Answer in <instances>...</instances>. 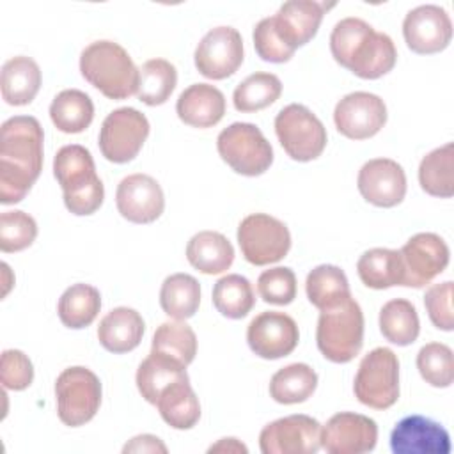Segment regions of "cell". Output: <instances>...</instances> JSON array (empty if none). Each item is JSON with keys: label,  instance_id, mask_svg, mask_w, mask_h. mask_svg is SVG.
Segmentation results:
<instances>
[{"label": "cell", "instance_id": "obj_1", "mask_svg": "<svg viewBox=\"0 0 454 454\" xmlns=\"http://www.w3.org/2000/svg\"><path fill=\"white\" fill-rule=\"evenodd\" d=\"M44 133L32 115H14L0 129V202L25 199L43 170Z\"/></svg>", "mask_w": 454, "mask_h": 454}, {"label": "cell", "instance_id": "obj_2", "mask_svg": "<svg viewBox=\"0 0 454 454\" xmlns=\"http://www.w3.org/2000/svg\"><path fill=\"white\" fill-rule=\"evenodd\" d=\"M330 51L337 64L364 80H376L390 73L397 50L390 35L376 32L360 18H344L330 34Z\"/></svg>", "mask_w": 454, "mask_h": 454}, {"label": "cell", "instance_id": "obj_3", "mask_svg": "<svg viewBox=\"0 0 454 454\" xmlns=\"http://www.w3.org/2000/svg\"><path fill=\"white\" fill-rule=\"evenodd\" d=\"M53 174L64 192V204L73 215L85 216L101 207L105 186L89 149L80 144L60 147L53 158Z\"/></svg>", "mask_w": 454, "mask_h": 454}, {"label": "cell", "instance_id": "obj_4", "mask_svg": "<svg viewBox=\"0 0 454 454\" xmlns=\"http://www.w3.org/2000/svg\"><path fill=\"white\" fill-rule=\"evenodd\" d=\"M80 73L108 99H126L138 89V67L114 41L90 43L80 55Z\"/></svg>", "mask_w": 454, "mask_h": 454}, {"label": "cell", "instance_id": "obj_5", "mask_svg": "<svg viewBox=\"0 0 454 454\" xmlns=\"http://www.w3.org/2000/svg\"><path fill=\"white\" fill-rule=\"evenodd\" d=\"M316 342L321 355L333 364L351 362L364 344V312L356 300L321 310L316 328Z\"/></svg>", "mask_w": 454, "mask_h": 454}, {"label": "cell", "instance_id": "obj_6", "mask_svg": "<svg viewBox=\"0 0 454 454\" xmlns=\"http://www.w3.org/2000/svg\"><path fill=\"white\" fill-rule=\"evenodd\" d=\"M220 158L238 174L255 177L273 163V147L252 122H232L216 138Z\"/></svg>", "mask_w": 454, "mask_h": 454}, {"label": "cell", "instance_id": "obj_7", "mask_svg": "<svg viewBox=\"0 0 454 454\" xmlns=\"http://www.w3.org/2000/svg\"><path fill=\"white\" fill-rule=\"evenodd\" d=\"M355 397L374 410H387L399 399V360L388 348L369 351L356 371Z\"/></svg>", "mask_w": 454, "mask_h": 454}, {"label": "cell", "instance_id": "obj_8", "mask_svg": "<svg viewBox=\"0 0 454 454\" xmlns=\"http://www.w3.org/2000/svg\"><path fill=\"white\" fill-rule=\"evenodd\" d=\"M57 415L62 424L78 427L94 419L101 404V381L87 367L64 369L55 381Z\"/></svg>", "mask_w": 454, "mask_h": 454}, {"label": "cell", "instance_id": "obj_9", "mask_svg": "<svg viewBox=\"0 0 454 454\" xmlns=\"http://www.w3.org/2000/svg\"><path fill=\"white\" fill-rule=\"evenodd\" d=\"M275 133L294 161H312L326 147V128L303 105L291 103L284 106L275 117Z\"/></svg>", "mask_w": 454, "mask_h": 454}, {"label": "cell", "instance_id": "obj_10", "mask_svg": "<svg viewBox=\"0 0 454 454\" xmlns=\"http://www.w3.org/2000/svg\"><path fill=\"white\" fill-rule=\"evenodd\" d=\"M238 245L254 266H266L284 259L291 248V234L284 222L266 213L245 216L238 227Z\"/></svg>", "mask_w": 454, "mask_h": 454}, {"label": "cell", "instance_id": "obj_11", "mask_svg": "<svg viewBox=\"0 0 454 454\" xmlns=\"http://www.w3.org/2000/svg\"><path fill=\"white\" fill-rule=\"evenodd\" d=\"M149 137L147 117L131 106L110 112L99 129L101 154L112 163H128L137 158Z\"/></svg>", "mask_w": 454, "mask_h": 454}, {"label": "cell", "instance_id": "obj_12", "mask_svg": "<svg viewBox=\"0 0 454 454\" xmlns=\"http://www.w3.org/2000/svg\"><path fill=\"white\" fill-rule=\"evenodd\" d=\"M262 454H316L321 447V424L303 413L266 424L259 434Z\"/></svg>", "mask_w": 454, "mask_h": 454}, {"label": "cell", "instance_id": "obj_13", "mask_svg": "<svg viewBox=\"0 0 454 454\" xmlns=\"http://www.w3.org/2000/svg\"><path fill=\"white\" fill-rule=\"evenodd\" d=\"M403 262V286L420 289L438 277L449 264V247L434 232L411 236L399 250Z\"/></svg>", "mask_w": 454, "mask_h": 454}, {"label": "cell", "instance_id": "obj_14", "mask_svg": "<svg viewBox=\"0 0 454 454\" xmlns=\"http://www.w3.org/2000/svg\"><path fill=\"white\" fill-rule=\"evenodd\" d=\"M195 67L209 80L232 76L243 62V39L232 27L211 28L195 48Z\"/></svg>", "mask_w": 454, "mask_h": 454}, {"label": "cell", "instance_id": "obj_15", "mask_svg": "<svg viewBox=\"0 0 454 454\" xmlns=\"http://www.w3.org/2000/svg\"><path fill=\"white\" fill-rule=\"evenodd\" d=\"M333 122L337 131L351 140L371 138L387 122L385 101L372 92H349L335 105Z\"/></svg>", "mask_w": 454, "mask_h": 454}, {"label": "cell", "instance_id": "obj_16", "mask_svg": "<svg viewBox=\"0 0 454 454\" xmlns=\"http://www.w3.org/2000/svg\"><path fill=\"white\" fill-rule=\"evenodd\" d=\"M300 340L296 321L278 310H266L255 316L247 328V342L250 349L264 358L277 360L294 351Z\"/></svg>", "mask_w": 454, "mask_h": 454}, {"label": "cell", "instance_id": "obj_17", "mask_svg": "<svg viewBox=\"0 0 454 454\" xmlns=\"http://www.w3.org/2000/svg\"><path fill=\"white\" fill-rule=\"evenodd\" d=\"M378 442V426L362 413L340 411L321 426V447L328 454L371 452Z\"/></svg>", "mask_w": 454, "mask_h": 454}, {"label": "cell", "instance_id": "obj_18", "mask_svg": "<svg viewBox=\"0 0 454 454\" xmlns=\"http://www.w3.org/2000/svg\"><path fill=\"white\" fill-rule=\"evenodd\" d=\"M403 35L411 51L420 55L438 53L452 39V21L440 5H419L404 16Z\"/></svg>", "mask_w": 454, "mask_h": 454}, {"label": "cell", "instance_id": "obj_19", "mask_svg": "<svg viewBox=\"0 0 454 454\" xmlns=\"http://www.w3.org/2000/svg\"><path fill=\"white\" fill-rule=\"evenodd\" d=\"M360 195L378 207H394L406 195V174L390 158H374L362 165L356 177Z\"/></svg>", "mask_w": 454, "mask_h": 454}, {"label": "cell", "instance_id": "obj_20", "mask_svg": "<svg viewBox=\"0 0 454 454\" xmlns=\"http://www.w3.org/2000/svg\"><path fill=\"white\" fill-rule=\"evenodd\" d=\"M115 204L122 218L133 223H151L165 209V197L160 183L147 174L124 177L115 193Z\"/></svg>", "mask_w": 454, "mask_h": 454}, {"label": "cell", "instance_id": "obj_21", "mask_svg": "<svg viewBox=\"0 0 454 454\" xmlns=\"http://www.w3.org/2000/svg\"><path fill=\"white\" fill-rule=\"evenodd\" d=\"M390 449L394 454H449L450 436L433 419L408 415L392 429Z\"/></svg>", "mask_w": 454, "mask_h": 454}, {"label": "cell", "instance_id": "obj_22", "mask_svg": "<svg viewBox=\"0 0 454 454\" xmlns=\"http://www.w3.org/2000/svg\"><path fill=\"white\" fill-rule=\"evenodd\" d=\"M333 7V4L312 2V0H291L280 5L275 16H271L273 28L280 41L296 51L300 46L307 44L316 34L323 21L325 11Z\"/></svg>", "mask_w": 454, "mask_h": 454}, {"label": "cell", "instance_id": "obj_23", "mask_svg": "<svg viewBox=\"0 0 454 454\" xmlns=\"http://www.w3.org/2000/svg\"><path fill=\"white\" fill-rule=\"evenodd\" d=\"M176 112L188 126L211 128L218 124L225 114V98L215 85L193 83L179 94Z\"/></svg>", "mask_w": 454, "mask_h": 454}, {"label": "cell", "instance_id": "obj_24", "mask_svg": "<svg viewBox=\"0 0 454 454\" xmlns=\"http://www.w3.org/2000/svg\"><path fill=\"white\" fill-rule=\"evenodd\" d=\"M144 330V319L135 309L115 307L99 321L98 340L106 351L121 355L140 344Z\"/></svg>", "mask_w": 454, "mask_h": 454}, {"label": "cell", "instance_id": "obj_25", "mask_svg": "<svg viewBox=\"0 0 454 454\" xmlns=\"http://www.w3.org/2000/svg\"><path fill=\"white\" fill-rule=\"evenodd\" d=\"M2 98L7 105L23 106L32 103L41 89V69L30 57L18 55L2 66Z\"/></svg>", "mask_w": 454, "mask_h": 454}, {"label": "cell", "instance_id": "obj_26", "mask_svg": "<svg viewBox=\"0 0 454 454\" xmlns=\"http://www.w3.org/2000/svg\"><path fill=\"white\" fill-rule=\"evenodd\" d=\"M186 259L195 270L206 275H216L231 268L234 248L223 234L216 231H200L190 238L186 245Z\"/></svg>", "mask_w": 454, "mask_h": 454}, {"label": "cell", "instance_id": "obj_27", "mask_svg": "<svg viewBox=\"0 0 454 454\" xmlns=\"http://www.w3.org/2000/svg\"><path fill=\"white\" fill-rule=\"evenodd\" d=\"M154 406H158L161 419L174 429H192L200 419V404L188 376L167 387Z\"/></svg>", "mask_w": 454, "mask_h": 454}, {"label": "cell", "instance_id": "obj_28", "mask_svg": "<svg viewBox=\"0 0 454 454\" xmlns=\"http://www.w3.org/2000/svg\"><path fill=\"white\" fill-rule=\"evenodd\" d=\"M305 291L309 301L319 310L333 309L351 298L348 277L335 264H319L310 270L305 280Z\"/></svg>", "mask_w": 454, "mask_h": 454}, {"label": "cell", "instance_id": "obj_29", "mask_svg": "<svg viewBox=\"0 0 454 454\" xmlns=\"http://www.w3.org/2000/svg\"><path fill=\"white\" fill-rule=\"evenodd\" d=\"M360 280L371 289H388L403 286V262L399 250L371 248L356 262Z\"/></svg>", "mask_w": 454, "mask_h": 454}, {"label": "cell", "instance_id": "obj_30", "mask_svg": "<svg viewBox=\"0 0 454 454\" xmlns=\"http://www.w3.org/2000/svg\"><path fill=\"white\" fill-rule=\"evenodd\" d=\"M50 119L62 133H82L94 119V103L83 90L66 89L53 98Z\"/></svg>", "mask_w": 454, "mask_h": 454}, {"label": "cell", "instance_id": "obj_31", "mask_svg": "<svg viewBox=\"0 0 454 454\" xmlns=\"http://www.w3.org/2000/svg\"><path fill=\"white\" fill-rule=\"evenodd\" d=\"M454 144L447 142L442 147L427 153L419 165L420 188L440 199L454 195Z\"/></svg>", "mask_w": 454, "mask_h": 454}, {"label": "cell", "instance_id": "obj_32", "mask_svg": "<svg viewBox=\"0 0 454 454\" xmlns=\"http://www.w3.org/2000/svg\"><path fill=\"white\" fill-rule=\"evenodd\" d=\"M317 387L316 371L301 362L278 369L270 380V395L280 404H298L307 401Z\"/></svg>", "mask_w": 454, "mask_h": 454}, {"label": "cell", "instance_id": "obj_33", "mask_svg": "<svg viewBox=\"0 0 454 454\" xmlns=\"http://www.w3.org/2000/svg\"><path fill=\"white\" fill-rule=\"evenodd\" d=\"M200 303V284L188 273L167 277L160 289V305L168 317L186 321L195 316Z\"/></svg>", "mask_w": 454, "mask_h": 454}, {"label": "cell", "instance_id": "obj_34", "mask_svg": "<svg viewBox=\"0 0 454 454\" xmlns=\"http://www.w3.org/2000/svg\"><path fill=\"white\" fill-rule=\"evenodd\" d=\"M186 367L181 364L160 355V353H149V356L138 365L137 369V388L142 394V397L156 404L161 392L176 383L181 378H186Z\"/></svg>", "mask_w": 454, "mask_h": 454}, {"label": "cell", "instance_id": "obj_35", "mask_svg": "<svg viewBox=\"0 0 454 454\" xmlns=\"http://www.w3.org/2000/svg\"><path fill=\"white\" fill-rule=\"evenodd\" d=\"M101 294L90 284H73L59 298L57 312L64 326L80 330L89 326L99 314Z\"/></svg>", "mask_w": 454, "mask_h": 454}, {"label": "cell", "instance_id": "obj_36", "mask_svg": "<svg viewBox=\"0 0 454 454\" xmlns=\"http://www.w3.org/2000/svg\"><path fill=\"white\" fill-rule=\"evenodd\" d=\"M381 335L397 346H410L417 340L420 321L415 305L404 298L387 301L380 310Z\"/></svg>", "mask_w": 454, "mask_h": 454}, {"label": "cell", "instance_id": "obj_37", "mask_svg": "<svg viewBox=\"0 0 454 454\" xmlns=\"http://www.w3.org/2000/svg\"><path fill=\"white\" fill-rule=\"evenodd\" d=\"M151 351L188 367L197 355V335L184 321L161 323L153 335Z\"/></svg>", "mask_w": 454, "mask_h": 454}, {"label": "cell", "instance_id": "obj_38", "mask_svg": "<svg viewBox=\"0 0 454 454\" xmlns=\"http://www.w3.org/2000/svg\"><path fill=\"white\" fill-rule=\"evenodd\" d=\"M177 83V71L174 64L165 59H151L138 69V89L137 98L149 105H163L174 92Z\"/></svg>", "mask_w": 454, "mask_h": 454}, {"label": "cell", "instance_id": "obj_39", "mask_svg": "<svg viewBox=\"0 0 454 454\" xmlns=\"http://www.w3.org/2000/svg\"><path fill=\"white\" fill-rule=\"evenodd\" d=\"M213 305L229 319L245 317L255 305V294L250 280L238 273L222 277L213 287Z\"/></svg>", "mask_w": 454, "mask_h": 454}, {"label": "cell", "instance_id": "obj_40", "mask_svg": "<svg viewBox=\"0 0 454 454\" xmlns=\"http://www.w3.org/2000/svg\"><path fill=\"white\" fill-rule=\"evenodd\" d=\"M282 94V82L273 73H254L247 76L232 94L238 112H257L273 105Z\"/></svg>", "mask_w": 454, "mask_h": 454}, {"label": "cell", "instance_id": "obj_41", "mask_svg": "<svg viewBox=\"0 0 454 454\" xmlns=\"http://www.w3.org/2000/svg\"><path fill=\"white\" fill-rule=\"evenodd\" d=\"M417 369L426 383L447 388L454 381L452 349L442 342H429L417 353Z\"/></svg>", "mask_w": 454, "mask_h": 454}, {"label": "cell", "instance_id": "obj_42", "mask_svg": "<svg viewBox=\"0 0 454 454\" xmlns=\"http://www.w3.org/2000/svg\"><path fill=\"white\" fill-rule=\"evenodd\" d=\"M37 236L35 220L20 209L4 211L0 216V250L21 252L28 248Z\"/></svg>", "mask_w": 454, "mask_h": 454}, {"label": "cell", "instance_id": "obj_43", "mask_svg": "<svg viewBox=\"0 0 454 454\" xmlns=\"http://www.w3.org/2000/svg\"><path fill=\"white\" fill-rule=\"evenodd\" d=\"M257 293L271 305H289L296 298V275L287 266L264 270L257 278Z\"/></svg>", "mask_w": 454, "mask_h": 454}, {"label": "cell", "instance_id": "obj_44", "mask_svg": "<svg viewBox=\"0 0 454 454\" xmlns=\"http://www.w3.org/2000/svg\"><path fill=\"white\" fill-rule=\"evenodd\" d=\"M452 289V282L445 280L442 284H433L424 294V305L431 323L443 332H450L454 328Z\"/></svg>", "mask_w": 454, "mask_h": 454}, {"label": "cell", "instance_id": "obj_45", "mask_svg": "<svg viewBox=\"0 0 454 454\" xmlns=\"http://www.w3.org/2000/svg\"><path fill=\"white\" fill-rule=\"evenodd\" d=\"M0 380L7 390H25L34 380V365L20 349H5L0 362Z\"/></svg>", "mask_w": 454, "mask_h": 454}, {"label": "cell", "instance_id": "obj_46", "mask_svg": "<svg viewBox=\"0 0 454 454\" xmlns=\"http://www.w3.org/2000/svg\"><path fill=\"white\" fill-rule=\"evenodd\" d=\"M252 37H254V46H255L257 55L266 62L284 64L294 55V51L291 48H287L277 35L273 23H271V16L262 18L255 25Z\"/></svg>", "mask_w": 454, "mask_h": 454}, {"label": "cell", "instance_id": "obj_47", "mask_svg": "<svg viewBox=\"0 0 454 454\" xmlns=\"http://www.w3.org/2000/svg\"><path fill=\"white\" fill-rule=\"evenodd\" d=\"M122 452L128 454V452H161L165 454L167 452V445L154 434H138L135 438H131L124 447H122Z\"/></svg>", "mask_w": 454, "mask_h": 454}, {"label": "cell", "instance_id": "obj_48", "mask_svg": "<svg viewBox=\"0 0 454 454\" xmlns=\"http://www.w3.org/2000/svg\"><path fill=\"white\" fill-rule=\"evenodd\" d=\"M207 452H243L247 454L248 449L238 438H222L218 443L211 445Z\"/></svg>", "mask_w": 454, "mask_h": 454}]
</instances>
